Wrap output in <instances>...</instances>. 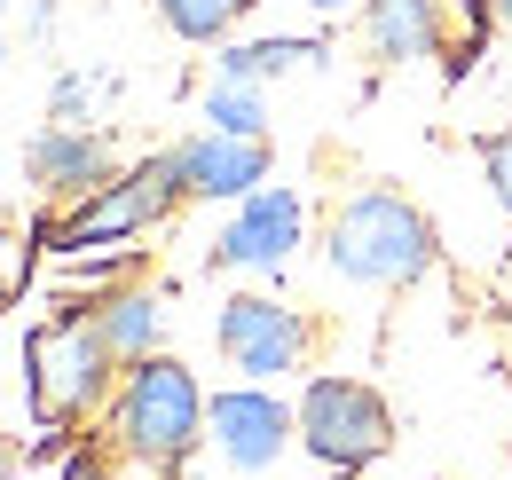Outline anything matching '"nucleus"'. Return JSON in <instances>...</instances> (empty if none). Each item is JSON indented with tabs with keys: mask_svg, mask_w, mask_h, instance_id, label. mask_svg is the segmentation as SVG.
<instances>
[{
	"mask_svg": "<svg viewBox=\"0 0 512 480\" xmlns=\"http://www.w3.org/2000/svg\"><path fill=\"white\" fill-rule=\"evenodd\" d=\"M323 260H331V276H347L363 292H402L442 260V244L402 189H355V197H339V213L323 229Z\"/></svg>",
	"mask_w": 512,
	"mask_h": 480,
	"instance_id": "obj_1",
	"label": "nucleus"
},
{
	"mask_svg": "<svg viewBox=\"0 0 512 480\" xmlns=\"http://www.w3.org/2000/svg\"><path fill=\"white\" fill-rule=\"evenodd\" d=\"M111 441H119V457L150 465V473H182L197 449H205V386H197L190 362L150 355V362H134V370H119Z\"/></svg>",
	"mask_w": 512,
	"mask_h": 480,
	"instance_id": "obj_2",
	"label": "nucleus"
},
{
	"mask_svg": "<svg viewBox=\"0 0 512 480\" xmlns=\"http://www.w3.org/2000/svg\"><path fill=\"white\" fill-rule=\"evenodd\" d=\"M24 394H32L40 425H71L119 394V355L103 347L87 307H64L56 323H40L24 339Z\"/></svg>",
	"mask_w": 512,
	"mask_h": 480,
	"instance_id": "obj_3",
	"label": "nucleus"
},
{
	"mask_svg": "<svg viewBox=\"0 0 512 480\" xmlns=\"http://www.w3.org/2000/svg\"><path fill=\"white\" fill-rule=\"evenodd\" d=\"M292 425H300V449L323 473H371L394 449V410L363 378H308L300 402H292Z\"/></svg>",
	"mask_w": 512,
	"mask_h": 480,
	"instance_id": "obj_4",
	"label": "nucleus"
},
{
	"mask_svg": "<svg viewBox=\"0 0 512 480\" xmlns=\"http://www.w3.org/2000/svg\"><path fill=\"white\" fill-rule=\"evenodd\" d=\"M174 205H182V174H174V150H158V158H142L134 174H111L95 197H79L64 221H56V244H64V252H111V244L158 229Z\"/></svg>",
	"mask_w": 512,
	"mask_h": 480,
	"instance_id": "obj_5",
	"label": "nucleus"
},
{
	"mask_svg": "<svg viewBox=\"0 0 512 480\" xmlns=\"http://www.w3.org/2000/svg\"><path fill=\"white\" fill-rule=\"evenodd\" d=\"M213 347H221V362L245 386H268V378H292L308 362L316 323L300 307L268 300V292H237V300H221V315H213Z\"/></svg>",
	"mask_w": 512,
	"mask_h": 480,
	"instance_id": "obj_6",
	"label": "nucleus"
},
{
	"mask_svg": "<svg viewBox=\"0 0 512 480\" xmlns=\"http://www.w3.org/2000/svg\"><path fill=\"white\" fill-rule=\"evenodd\" d=\"M205 441H213V457L229 473H268L300 441V425H292V410L268 386H229V394L205 402Z\"/></svg>",
	"mask_w": 512,
	"mask_h": 480,
	"instance_id": "obj_7",
	"label": "nucleus"
},
{
	"mask_svg": "<svg viewBox=\"0 0 512 480\" xmlns=\"http://www.w3.org/2000/svg\"><path fill=\"white\" fill-rule=\"evenodd\" d=\"M300 237H308L300 189H253V197L229 213V229L213 237V268H284Z\"/></svg>",
	"mask_w": 512,
	"mask_h": 480,
	"instance_id": "obj_8",
	"label": "nucleus"
},
{
	"mask_svg": "<svg viewBox=\"0 0 512 480\" xmlns=\"http://www.w3.org/2000/svg\"><path fill=\"white\" fill-rule=\"evenodd\" d=\"M174 174H182V197L245 205L253 189H268V142H245V134H197V142L174 150Z\"/></svg>",
	"mask_w": 512,
	"mask_h": 480,
	"instance_id": "obj_9",
	"label": "nucleus"
},
{
	"mask_svg": "<svg viewBox=\"0 0 512 480\" xmlns=\"http://www.w3.org/2000/svg\"><path fill=\"white\" fill-rule=\"evenodd\" d=\"M24 166H32V181H40L48 197L79 205V197H95V189L111 181V142L87 134V126H48V134H32Z\"/></svg>",
	"mask_w": 512,
	"mask_h": 480,
	"instance_id": "obj_10",
	"label": "nucleus"
},
{
	"mask_svg": "<svg viewBox=\"0 0 512 480\" xmlns=\"http://www.w3.org/2000/svg\"><path fill=\"white\" fill-rule=\"evenodd\" d=\"M363 40L379 63H426L442 48V0H363Z\"/></svg>",
	"mask_w": 512,
	"mask_h": 480,
	"instance_id": "obj_11",
	"label": "nucleus"
},
{
	"mask_svg": "<svg viewBox=\"0 0 512 480\" xmlns=\"http://www.w3.org/2000/svg\"><path fill=\"white\" fill-rule=\"evenodd\" d=\"M95 315V331H103V347L119 355V370L158 355V339H166V300L150 292V284H127V292H103V300L87 307Z\"/></svg>",
	"mask_w": 512,
	"mask_h": 480,
	"instance_id": "obj_12",
	"label": "nucleus"
},
{
	"mask_svg": "<svg viewBox=\"0 0 512 480\" xmlns=\"http://www.w3.org/2000/svg\"><path fill=\"white\" fill-rule=\"evenodd\" d=\"M316 56H323L316 40H245V48H221V56H213V79L260 87V79H276V71H292V63H316Z\"/></svg>",
	"mask_w": 512,
	"mask_h": 480,
	"instance_id": "obj_13",
	"label": "nucleus"
},
{
	"mask_svg": "<svg viewBox=\"0 0 512 480\" xmlns=\"http://www.w3.org/2000/svg\"><path fill=\"white\" fill-rule=\"evenodd\" d=\"M260 0H158V16H166V32L174 40H197V48H213V40H229L245 16H253Z\"/></svg>",
	"mask_w": 512,
	"mask_h": 480,
	"instance_id": "obj_14",
	"label": "nucleus"
},
{
	"mask_svg": "<svg viewBox=\"0 0 512 480\" xmlns=\"http://www.w3.org/2000/svg\"><path fill=\"white\" fill-rule=\"evenodd\" d=\"M205 134H245V142H268V103L245 79H213L205 87Z\"/></svg>",
	"mask_w": 512,
	"mask_h": 480,
	"instance_id": "obj_15",
	"label": "nucleus"
},
{
	"mask_svg": "<svg viewBox=\"0 0 512 480\" xmlns=\"http://www.w3.org/2000/svg\"><path fill=\"white\" fill-rule=\"evenodd\" d=\"M481 174H489V197H497V205L512 213V126L481 142Z\"/></svg>",
	"mask_w": 512,
	"mask_h": 480,
	"instance_id": "obj_16",
	"label": "nucleus"
},
{
	"mask_svg": "<svg viewBox=\"0 0 512 480\" xmlns=\"http://www.w3.org/2000/svg\"><path fill=\"white\" fill-rule=\"evenodd\" d=\"M87 103H95V79H79V71H71V79H56V119H64V126H79V111H87Z\"/></svg>",
	"mask_w": 512,
	"mask_h": 480,
	"instance_id": "obj_17",
	"label": "nucleus"
},
{
	"mask_svg": "<svg viewBox=\"0 0 512 480\" xmlns=\"http://www.w3.org/2000/svg\"><path fill=\"white\" fill-rule=\"evenodd\" d=\"M64 480H119V465H103V457L87 449V457H71V465H64Z\"/></svg>",
	"mask_w": 512,
	"mask_h": 480,
	"instance_id": "obj_18",
	"label": "nucleus"
},
{
	"mask_svg": "<svg viewBox=\"0 0 512 480\" xmlns=\"http://www.w3.org/2000/svg\"><path fill=\"white\" fill-rule=\"evenodd\" d=\"M316 16H347V8H363V0H308Z\"/></svg>",
	"mask_w": 512,
	"mask_h": 480,
	"instance_id": "obj_19",
	"label": "nucleus"
},
{
	"mask_svg": "<svg viewBox=\"0 0 512 480\" xmlns=\"http://www.w3.org/2000/svg\"><path fill=\"white\" fill-rule=\"evenodd\" d=\"M489 16H505V24H512V0H489Z\"/></svg>",
	"mask_w": 512,
	"mask_h": 480,
	"instance_id": "obj_20",
	"label": "nucleus"
},
{
	"mask_svg": "<svg viewBox=\"0 0 512 480\" xmlns=\"http://www.w3.org/2000/svg\"><path fill=\"white\" fill-rule=\"evenodd\" d=\"M323 480H363V473H323Z\"/></svg>",
	"mask_w": 512,
	"mask_h": 480,
	"instance_id": "obj_21",
	"label": "nucleus"
},
{
	"mask_svg": "<svg viewBox=\"0 0 512 480\" xmlns=\"http://www.w3.org/2000/svg\"><path fill=\"white\" fill-rule=\"evenodd\" d=\"M0 63H8V32H0Z\"/></svg>",
	"mask_w": 512,
	"mask_h": 480,
	"instance_id": "obj_22",
	"label": "nucleus"
},
{
	"mask_svg": "<svg viewBox=\"0 0 512 480\" xmlns=\"http://www.w3.org/2000/svg\"><path fill=\"white\" fill-rule=\"evenodd\" d=\"M0 8H8V0H0Z\"/></svg>",
	"mask_w": 512,
	"mask_h": 480,
	"instance_id": "obj_23",
	"label": "nucleus"
}]
</instances>
